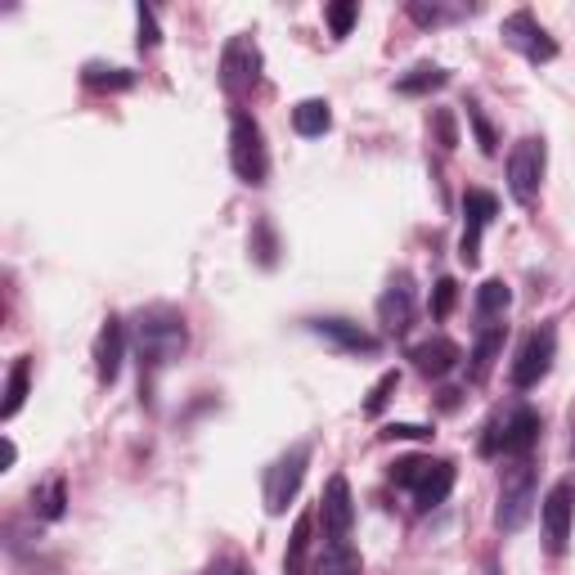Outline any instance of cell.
Instances as JSON below:
<instances>
[{
  "mask_svg": "<svg viewBox=\"0 0 575 575\" xmlns=\"http://www.w3.org/2000/svg\"><path fill=\"white\" fill-rule=\"evenodd\" d=\"M454 301H459V284H454V279H441V284L432 288V319H445V315L454 310Z\"/></svg>",
  "mask_w": 575,
  "mask_h": 575,
  "instance_id": "d6a6232c",
  "label": "cell"
},
{
  "mask_svg": "<svg viewBox=\"0 0 575 575\" xmlns=\"http://www.w3.org/2000/svg\"><path fill=\"white\" fill-rule=\"evenodd\" d=\"M257 81H261V50L253 37H234L220 54V86L243 100V95H253L257 91Z\"/></svg>",
  "mask_w": 575,
  "mask_h": 575,
  "instance_id": "8992f818",
  "label": "cell"
},
{
  "mask_svg": "<svg viewBox=\"0 0 575 575\" xmlns=\"http://www.w3.org/2000/svg\"><path fill=\"white\" fill-rule=\"evenodd\" d=\"M253 253H257V261L261 266H275L279 257V243H275V229H270V220H257V238H253Z\"/></svg>",
  "mask_w": 575,
  "mask_h": 575,
  "instance_id": "1f68e13d",
  "label": "cell"
},
{
  "mask_svg": "<svg viewBox=\"0 0 575 575\" xmlns=\"http://www.w3.org/2000/svg\"><path fill=\"white\" fill-rule=\"evenodd\" d=\"M553 356H557V333H553L548 324L531 328V333L522 338V347H517V360H513V387L517 391L535 387L553 369Z\"/></svg>",
  "mask_w": 575,
  "mask_h": 575,
  "instance_id": "ba28073f",
  "label": "cell"
},
{
  "mask_svg": "<svg viewBox=\"0 0 575 575\" xmlns=\"http://www.w3.org/2000/svg\"><path fill=\"white\" fill-rule=\"evenodd\" d=\"M81 81H86L91 91H131L135 72L131 68H109V63H86L81 68Z\"/></svg>",
  "mask_w": 575,
  "mask_h": 575,
  "instance_id": "7402d4cb",
  "label": "cell"
},
{
  "mask_svg": "<svg viewBox=\"0 0 575 575\" xmlns=\"http://www.w3.org/2000/svg\"><path fill=\"white\" fill-rule=\"evenodd\" d=\"M212 575H248L243 566H225V571H212Z\"/></svg>",
  "mask_w": 575,
  "mask_h": 575,
  "instance_id": "8d00e7d4",
  "label": "cell"
},
{
  "mask_svg": "<svg viewBox=\"0 0 575 575\" xmlns=\"http://www.w3.org/2000/svg\"><path fill=\"white\" fill-rule=\"evenodd\" d=\"M504 41H509L517 54H526L531 63H548V59H557V41L535 23L531 10H517V14L504 19Z\"/></svg>",
  "mask_w": 575,
  "mask_h": 575,
  "instance_id": "7c38bea8",
  "label": "cell"
},
{
  "mask_svg": "<svg viewBox=\"0 0 575 575\" xmlns=\"http://www.w3.org/2000/svg\"><path fill=\"white\" fill-rule=\"evenodd\" d=\"M432 468V459H419V454H409V459H396L391 463V481L396 485H404V490H414L419 481H423V472Z\"/></svg>",
  "mask_w": 575,
  "mask_h": 575,
  "instance_id": "4316f807",
  "label": "cell"
},
{
  "mask_svg": "<svg viewBox=\"0 0 575 575\" xmlns=\"http://www.w3.org/2000/svg\"><path fill=\"white\" fill-rule=\"evenodd\" d=\"M544 544L548 553H566L571 544V522H575V476L553 481V490L544 495Z\"/></svg>",
  "mask_w": 575,
  "mask_h": 575,
  "instance_id": "30bf717a",
  "label": "cell"
},
{
  "mask_svg": "<svg viewBox=\"0 0 575 575\" xmlns=\"http://www.w3.org/2000/svg\"><path fill=\"white\" fill-rule=\"evenodd\" d=\"M135 23H140V50H157V41H162V32H157V14H153V6H135Z\"/></svg>",
  "mask_w": 575,
  "mask_h": 575,
  "instance_id": "4dcf8cb0",
  "label": "cell"
},
{
  "mask_svg": "<svg viewBox=\"0 0 575 575\" xmlns=\"http://www.w3.org/2000/svg\"><path fill=\"white\" fill-rule=\"evenodd\" d=\"M409 360H414V369H419L423 378H445V373L463 360V351H459V342H450L445 333H432L428 342L409 347Z\"/></svg>",
  "mask_w": 575,
  "mask_h": 575,
  "instance_id": "9a60e30c",
  "label": "cell"
},
{
  "mask_svg": "<svg viewBox=\"0 0 575 575\" xmlns=\"http://www.w3.org/2000/svg\"><path fill=\"white\" fill-rule=\"evenodd\" d=\"M509 301H513V292H509L504 279H485V284L476 288V315H481V319H500V315L509 310Z\"/></svg>",
  "mask_w": 575,
  "mask_h": 575,
  "instance_id": "cb8c5ba5",
  "label": "cell"
},
{
  "mask_svg": "<svg viewBox=\"0 0 575 575\" xmlns=\"http://www.w3.org/2000/svg\"><path fill=\"white\" fill-rule=\"evenodd\" d=\"M63 504H68V485H63V481H54L50 490H41V495H37V513H41L45 522H59V517H63Z\"/></svg>",
  "mask_w": 575,
  "mask_h": 575,
  "instance_id": "83f0119b",
  "label": "cell"
},
{
  "mask_svg": "<svg viewBox=\"0 0 575 575\" xmlns=\"http://www.w3.org/2000/svg\"><path fill=\"white\" fill-rule=\"evenodd\" d=\"M356 19H360L356 0H338V6H328V28H333V37H351Z\"/></svg>",
  "mask_w": 575,
  "mask_h": 575,
  "instance_id": "f1b7e54d",
  "label": "cell"
},
{
  "mask_svg": "<svg viewBox=\"0 0 575 575\" xmlns=\"http://www.w3.org/2000/svg\"><path fill=\"white\" fill-rule=\"evenodd\" d=\"M229 167L243 185H266V176H270L266 135H261L257 117L243 109H234V117H229Z\"/></svg>",
  "mask_w": 575,
  "mask_h": 575,
  "instance_id": "7a4b0ae2",
  "label": "cell"
},
{
  "mask_svg": "<svg viewBox=\"0 0 575 575\" xmlns=\"http://www.w3.org/2000/svg\"><path fill=\"white\" fill-rule=\"evenodd\" d=\"M468 122H472V131H476L481 153H485V157H495V153H500V135H495V126H490V122L481 117V109H476V104H468Z\"/></svg>",
  "mask_w": 575,
  "mask_h": 575,
  "instance_id": "f546056e",
  "label": "cell"
},
{
  "mask_svg": "<svg viewBox=\"0 0 575 575\" xmlns=\"http://www.w3.org/2000/svg\"><path fill=\"white\" fill-rule=\"evenodd\" d=\"M544 162H548V148H544V140H540V135L517 140V144H513V153H509V194H513L522 207H531V203H535V194H540Z\"/></svg>",
  "mask_w": 575,
  "mask_h": 575,
  "instance_id": "5b68a950",
  "label": "cell"
},
{
  "mask_svg": "<svg viewBox=\"0 0 575 575\" xmlns=\"http://www.w3.org/2000/svg\"><path fill=\"white\" fill-rule=\"evenodd\" d=\"M409 19H414V23H445L450 19V10H441V6H419V0H414V6H409Z\"/></svg>",
  "mask_w": 575,
  "mask_h": 575,
  "instance_id": "d590c367",
  "label": "cell"
},
{
  "mask_svg": "<svg viewBox=\"0 0 575 575\" xmlns=\"http://www.w3.org/2000/svg\"><path fill=\"white\" fill-rule=\"evenodd\" d=\"M28 382H32V360L19 356L14 369H10V378H6V404H0V419H6V423L23 409V400H28Z\"/></svg>",
  "mask_w": 575,
  "mask_h": 575,
  "instance_id": "44dd1931",
  "label": "cell"
},
{
  "mask_svg": "<svg viewBox=\"0 0 575 575\" xmlns=\"http://www.w3.org/2000/svg\"><path fill=\"white\" fill-rule=\"evenodd\" d=\"M310 328H315L319 338L338 342L342 351H356V356L378 351V338H373V333H364V328H360V324H351V319H310Z\"/></svg>",
  "mask_w": 575,
  "mask_h": 575,
  "instance_id": "2e32d148",
  "label": "cell"
},
{
  "mask_svg": "<svg viewBox=\"0 0 575 575\" xmlns=\"http://www.w3.org/2000/svg\"><path fill=\"white\" fill-rule=\"evenodd\" d=\"M122 360H126V324L117 315H109L95 338V373L104 387H113L122 378Z\"/></svg>",
  "mask_w": 575,
  "mask_h": 575,
  "instance_id": "4fadbf2b",
  "label": "cell"
},
{
  "mask_svg": "<svg viewBox=\"0 0 575 575\" xmlns=\"http://www.w3.org/2000/svg\"><path fill=\"white\" fill-rule=\"evenodd\" d=\"M382 441H432V428H419V423H387V428H382Z\"/></svg>",
  "mask_w": 575,
  "mask_h": 575,
  "instance_id": "836d02e7",
  "label": "cell"
},
{
  "mask_svg": "<svg viewBox=\"0 0 575 575\" xmlns=\"http://www.w3.org/2000/svg\"><path fill=\"white\" fill-rule=\"evenodd\" d=\"M504 338H509V324H485L476 333V347H472V364H468V382H485L490 369H495L500 351H504Z\"/></svg>",
  "mask_w": 575,
  "mask_h": 575,
  "instance_id": "e0dca14e",
  "label": "cell"
},
{
  "mask_svg": "<svg viewBox=\"0 0 575 575\" xmlns=\"http://www.w3.org/2000/svg\"><path fill=\"white\" fill-rule=\"evenodd\" d=\"M319 522H324V535L328 540H347L351 526H356V500H351V481L338 472L328 476L324 485V500H319Z\"/></svg>",
  "mask_w": 575,
  "mask_h": 575,
  "instance_id": "8fae6325",
  "label": "cell"
},
{
  "mask_svg": "<svg viewBox=\"0 0 575 575\" xmlns=\"http://www.w3.org/2000/svg\"><path fill=\"white\" fill-rule=\"evenodd\" d=\"M535 513V468L526 459H517L509 472H504V485H500V509H495V526L504 535H517Z\"/></svg>",
  "mask_w": 575,
  "mask_h": 575,
  "instance_id": "3957f363",
  "label": "cell"
},
{
  "mask_svg": "<svg viewBox=\"0 0 575 575\" xmlns=\"http://www.w3.org/2000/svg\"><path fill=\"white\" fill-rule=\"evenodd\" d=\"M450 490H454V463L432 459V468H428V472H423V481L414 485V504H419L423 513H432L437 504H445Z\"/></svg>",
  "mask_w": 575,
  "mask_h": 575,
  "instance_id": "ac0fdd59",
  "label": "cell"
},
{
  "mask_svg": "<svg viewBox=\"0 0 575 575\" xmlns=\"http://www.w3.org/2000/svg\"><path fill=\"white\" fill-rule=\"evenodd\" d=\"M540 441V414L531 404H517L504 423H490V437L481 441V454H517L526 459Z\"/></svg>",
  "mask_w": 575,
  "mask_h": 575,
  "instance_id": "277c9868",
  "label": "cell"
},
{
  "mask_svg": "<svg viewBox=\"0 0 575 575\" xmlns=\"http://www.w3.org/2000/svg\"><path fill=\"white\" fill-rule=\"evenodd\" d=\"M189 333H185V315L172 306H144L135 315V347H140V369H148V378L157 369H167L181 351H185Z\"/></svg>",
  "mask_w": 575,
  "mask_h": 575,
  "instance_id": "6da1fadb",
  "label": "cell"
},
{
  "mask_svg": "<svg viewBox=\"0 0 575 575\" xmlns=\"http://www.w3.org/2000/svg\"><path fill=\"white\" fill-rule=\"evenodd\" d=\"M310 526H315V513H301L297 526H292V540H288V557H284V571L288 575H301L306 566V548H310Z\"/></svg>",
  "mask_w": 575,
  "mask_h": 575,
  "instance_id": "d4e9b609",
  "label": "cell"
},
{
  "mask_svg": "<svg viewBox=\"0 0 575 575\" xmlns=\"http://www.w3.org/2000/svg\"><path fill=\"white\" fill-rule=\"evenodd\" d=\"M292 126H297V135H324L328 126H333V113H328L324 100H301L292 109Z\"/></svg>",
  "mask_w": 575,
  "mask_h": 575,
  "instance_id": "603a6c76",
  "label": "cell"
},
{
  "mask_svg": "<svg viewBox=\"0 0 575 575\" xmlns=\"http://www.w3.org/2000/svg\"><path fill=\"white\" fill-rule=\"evenodd\" d=\"M378 319L387 333H409V324H414V288H409V275H400L382 297H378Z\"/></svg>",
  "mask_w": 575,
  "mask_h": 575,
  "instance_id": "5bb4252c",
  "label": "cell"
},
{
  "mask_svg": "<svg viewBox=\"0 0 575 575\" xmlns=\"http://www.w3.org/2000/svg\"><path fill=\"white\" fill-rule=\"evenodd\" d=\"M432 126H437L441 148H454V144H459V126H454V113H450V109H437V113H432Z\"/></svg>",
  "mask_w": 575,
  "mask_h": 575,
  "instance_id": "e575fe53",
  "label": "cell"
},
{
  "mask_svg": "<svg viewBox=\"0 0 575 575\" xmlns=\"http://www.w3.org/2000/svg\"><path fill=\"white\" fill-rule=\"evenodd\" d=\"M500 216V198L490 189H468L463 194V238H459V261L472 270L481 261V234Z\"/></svg>",
  "mask_w": 575,
  "mask_h": 575,
  "instance_id": "9c48e42d",
  "label": "cell"
},
{
  "mask_svg": "<svg viewBox=\"0 0 575 575\" xmlns=\"http://www.w3.org/2000/svg\"><path fill=\"white\" fill-rule=\"evenodd\" d=\"M396 387H400V373H396V369H387V373H382V378L369 387V396H364V414H369V419H378V414H382Z\"/></svg>",
  "mask_w": 575,
  "mask_h": 575,
  "instance_id": "484cf974",
  "label": "cell"
},
{
  "mask_svg": "<svg viewBox=\"0 0 575 575\" xmlns=\"http://www.w3.org/2000/svg\"><path fill=\"white\" fill-rule=\"evenodd\" d=\"M450 81V72L445 68H437V63H419V68H409L400 81H396V91L400 95H432V91H441Z\"/></svg>",
  "mask_w": 575,
  "mask_h": 575,
  "instance_id": "ffe728a7",
  "label": "cell"
},
{
  "mask_svg": "<svg viewBox=\"0 0 575 575\" xmlns=\"http://www.w3.org/2000/svg\"><path fill=\"white\" fill-rule=\"evenodd\" d=\"M360 548L351 540H328L315 557V575H360Z\"/></svg>",
  "mask_w": 575,
  "mask_h": 575,
  "instance_id": "d6986e66",
  "label": "cell"
},
{
  "mask_svg": "<svg viewBox=\"0 0 575 575\" xmlns=\"http://www.w3.org/2000/svg\"><path fill=\"white\" fill-rule=\"evenodd\" d=\"M306 468H310V445H292L270 472H266V509L270 517H284L288 504L297 500V490L306 481Z\"/></svg>",
  "mask_w": 575,
  "mask_h": 575,
  "instance_id": "52a82bcc",
  "label": "cell"
}]
</instances>
